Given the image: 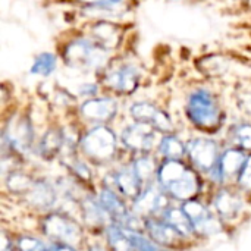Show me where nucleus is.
<instances>
[{"instance_id": "nucleus-21", "label": "nucleus", "mask_w": 251, "mask_h": 251, "mask_svg": "<svg viewBox=\"0 0 251 251\" xmlns=\"http://www.w3.org/2000/svg\"><path fill=\"white\" fill-rule=\"evenodd\" d=\"M162 218L166 224H169L174 229H176L182 237H190L196 234L191 221L188 219V216L184 213L182 209H168Z\"/></svg>"}, {"instance_id": "nucleus-27", "label": "nucleus", "mask_w": 251, "mask_h": 251, "mask_svg": "<svg viewBox=\"0 0 251 251\" xmlns=\"http://www.w3.org/2000/svg\"><path fill=\"white\" fill-rule=\"evenodd\" d=\"M57 60L56 56L51 53H41L34 59V63L31 66V72L35 75H50L56 69Z\"/></svg>"}, {"instance_id": "nucleus-2", "label": "nucleus", "mask_w": 251, "mask_h": 251, "mask_svg": "<svg viewBox=\"0 0 251 251\" xmlns=\"http://www.w3.org/2000/svg\"><path fill=\"white\" fill-rule=\"evenodd\" d=\"M187 115L197 128L207 132L218 131L224 122V113L216 97L203 88L190 96L187 103Z\"/></svg>"}, {"instance_id": "nucleus-26", "label": "nucleus", "mask_w": 251, "mask_h": 251, "mask_svg": "<svg viewBox=\"0 0 251 251\" xmlns=\"http://www.w3.org/2000/svg\"><path fill=\"white\" fill-rule=\"evenodd\" d=\"M135 174L138 175L140 181L144 184H150L156 175V172H159V169L156 168L154 159H151L150 156H140L138 159H135L134 165H132Z\"/></svg>"}, {"instance_id": "nucleus-22", "label": "nucleus", "mask_w": 251, "mask_h": 251, "mask_svg": "<svg viewBox=\"0 0 251 251\" xmlns=\"http://www.w3.org/2000/svg\"><path fill=\"white\" fill-rule=\"evenodd\" d=\"M106 238H107V244L113 251H137L132 246L129 237L126 235L125 229L116 224H113L106 229Z\"/></svg>"}, {"instance_id": "nucleus-17", "label": "nucleus", "mask_w": 251, "mask_h": 251, "mask_svg": "<svg viewBox=\"0 0 251 251\" xmlns=\"http://www.w3.org/2000/svg\"><path fill=\"white\" fill-rule=\"evenodd\" d=\"M25 196H26V200L34 207L41 209V210H47L56 203V191H54V188L49 182H46L43 179L34 181L32 187L29 188V191Z\"/></svg>"}, {"instance_id": "nucleus-31", "label": "nucleus", "mask_w": 251, "mask_h": 251, "mask_svg": "<svg viewBox=\"0 0 251 251\" xmlns=\"http://www.w3.org/2000/svg\"><path fill=\"white\" fill-rule=\"evenodd\" d=\"M16 246L19 251H47L44 244L34 237H21L18 238Z\"/></svg>"}, {"instance_id": "nucleus-14", "label": "nucleus", "mask_w": 251, "mask_h": 251, "mask_svg": "<svg viewBox=\"0 0 251 251\" xmlns=\"http://www.w3.org/2000/svg\"><path fill=\"white\" fill-rule=\"evenodd\" d=\"M146 229L150 235V238L157 243L159 246H162L163 249H172V247H178L181 244L182 235L174 229L169 224H166L165 221L156 219V218H150L146 221Z\"/></svg>"}, {"instance_id": "nucleus-4", "label": "nucleus", "mask_w": 251, "mask_h": 251, "mask_svg": "<svg viewBox=\"0 0 251 251\" xmlns=\"http://www.w3.org/2000/svg\"><path fill=\"white\" fill-rule=\"evenodd\" d=\"M63 59L71 68L94 71L106 65L107 50L101 49L91 40L78 38L66 46L63 51Z\"/></svg>"}, {"instance_id": "nucleus-25", "label": "nucleus", "mask_w": 251, "mask_h": 251, "mask_svg": "<svg viewBox=\"0 0 251 251\" xmlns=\"http://www.w3.org/2000/svg\"><path fill=\"white\" fill-rule=\"evenodd\" d=\"M160 112H162L160 109H157L153 103H149V101H138V103L132 104V107H131V115L137 122L147 124L151 126L154 125Z\"/></svg>"}, {"instance_id": "nucleus-29", "label": "nucleus", "mask_w": 251, "mask_h": 251, "mask_svg": "<svg viewBox=\"0 0 251 251\" xmlns=\"http://www.w3.org/2000/svg\"><path fill=\"white\" fill-rule=\"evenodd\" d=\"M232 141L240 150L251 151V125L240 124L232 129Z\"/></svg>"}, {"instance_id": "nucleus-28", "label": "nucleus", "mask_w": 251, "mask_h": 251, "mask_svg": "<svg viewBox=\"0 0 251 251\" xmlns=\"http://www.w3.org/2000/svg\"><path fill=\"white\" fill-rule=\"evenodd\" d=\"M125 229V228H124ZM126 235L129 237L132 246L135 247L137 251H166L162 246H159L157 243H154L151 238H147L146 235H143L141 232L137 231H128L125 229Z\"/></svg>"}, {"instance_id": "nucleus-11", "label": "nucleus", "mask_w": 251, "mask_h": 251, "mask_svg": "<svg viewBox=\"0 0 251 251\" xmlns=\"http://www.w3.org/2000/svg\"><path fill=\"white\" fill-rule=\"evenodd\" d=\"M157 134L151 125L135 122L129 125L122 132L124 144L134 151H150L156 143Z\"/></svg>"}, {"instance_id": "nucleus-36", "label": "nucleus", "mask_w": 251, "mask_h": 251, "mask_svg": "<svg viewBox=\"0 0 251 251\" xmlns=\"http://www.w3.org/2000/svg\"><path fill=\"white\" fill-rule=\"evenodd\" d=\"M88 251H106L101 246H91L90 249H88Z\"/></svg>"}, {"instance_id": "nucleus-16", "label": "nucleus", "mask_w": 251, "mask_h": 251, "mask_svg": "<svg viewBox=\"0 0 251 251\" xmlns=\"http://www.w3.org/2000/svg\"><path fill=\"white\" fill-rule=\"evenodd\" d=\"M82 210V219L87 225L94 228H109L115 224L112 216L104 210V207L100 204L99 200L94 199H84L81 203Z\"/></svg>"}, {"instance_id": "nucleus-3", "label": "nucleus", "mask_w": 251, "mask_h": 251, "mask_svg": "<svg viewBox=\"0 0 251 251\" xmlns=\"http://www.w3.org/2000/svg\"><path fill=\"white\" fill-rule=\"evenodd\" d=\"M81 151L96 165H104L115 157L116 153V135L115 132L104 126L99 125L91 128L84 134L79 141Z\"/></svg>"}, {"instance_id": "nucleus-5", "label": "nucleus", "mask_w": 251, "mask_h": 251, "mask_svg": "<svg viewBox=\"0 0 251 251\" xmlns=\"http://www.w3.org/2000/svg\"><path fill=\"white\" fill-rule=\"evenodd\" d=\"M43 231L56 244L75 249L82 241V228L65 213H50L43 222Z\"/></svg>"}, {"instance_id": "nucleus-12", "label": "nucleus", "mask_w": 251, "mask_h": 251, "mask_svg": "<svg viewBox=\"0 0 251 251\" xmlns=\"http://www.w3.org/2000/svg\"><path fill=\"white\" fill-rule=\"evenodd\" d=\"M104 82L119 94H129L138 85V72L131 65H118L106 72Z\"/></svg>"}, {"instance_id": "nucleus-34", "label": "nucleus", "mask_w": 251, "mask_h": 251, "mask_svg": "<svg viewBox=\"0 0 251 251\" xmlns=\"http://www.w3.org/2000/svg\"><path fill=\"white\" fill-rule=\"evenodd\" d=\"M47 251H75V249L69 246H63V244H53L51 247L47 249Z\"/></svg>"}, {"instance_id": "nucleus-19", "label": "nucleus", "mask_w": 251, "mask_h": 251, "mask_svg": "<svg viewBox=\"0 0 251 251\" xmlns=\"http://www.w3.org/2000/svg\"><path fill=\"white\" fill-rule=\"evenodd\" d=\"M99 201L100 204L104 207V210L112 216V219L115 221L116 225H122L128 216L131 215L126 209V206L124 204V201L116 196L115 191H112L110 188H103L99 194Z\"/></svg>"}, {"instance_id": "nucleus-30", "label": "nucleus", "mask_w": 251, "mask_h": 251, "mask_svg": "<svg viewBox=\"0 0 251 251\" xmlns=\"http://www.w3.org/2000/svg\"><path fill=\"white\" fill-rule=\"evenodd\" d=\"M32 184H34V181L29 176H26L25 174H21V172H10L9 178H7V187L13 193L26 194L29 191V188L32 187Z\"/></svg>"}, {"instance_id": "nucleus-32", "label": "nucleus", "mask_w": 251, "mask_h": 251, "mask_svg": "<svg viewBox=\"0 0 251 251\" xmlns=\"http://www.w3.org/2000/svg\"><path fill=\"white\" fill-rule=\"evenodd\" d=\"M238 184L241 185V188L251 191V154L247 157V162L240 174Z\"/></svg>"}, {"instance_id": "nucleus-15", "label": "nucleus", "mask_w": 251, "mask_h": 251, "mask_svg": "<svg viewBox=\"0 0 251 251\" xmlns=\"http://www.w3.org/2000/svg\"><path fill=\"white\" fill-rule=\"evenodd\" d=\"M113 184L115 187L128 199H132L134 201L141 196L144 191L143 182L140 181L138 175L135 174L134 168L131 166H124L118 169L113 175Z\"/></svg>"}, {"instance_id": "nucleus-23", "label": "nucleus", "mask_w": 251, "mask_h": 251, "mask_svg": "<svg viewBox=\"0 0 251 251\" xmlns=\"http://www.w3.org/2000/svg\"><path fill=\"white\" fill-rule=\"evenodd\" d=\"M65 146V135L60 129H50L44 134L40 141V151L46 157H53L60 153L62 147Z\"/></svg>"}, {"instance_id": "nucleus-1", "label": "nucleus", "mask_w": 251, "mask_h": 251, "mask_svg": "<svg viewBox=\"0 0 251 251\" xmlns=\"http://www.w3.org/2000/svg\"><path fill=\"white\" fill-rule=\"evenodd\" d=\"M157 181L163 191L182 201L193 200L200 190L197 174L181 160H166L157 172Z\"/></svg>"}, {"instance_id": "nucleus-10", "label": "nucleus", "mask_w": 251, "mask_h": 251, "mask_svg": "<svg viewBox=\"0 0 251 251\" xmlns=\"http://www.w3.org/2000/svg\"><path fill=\"white\" fill-rule=\"evenodd\" d=\"M247 154L240 149H228L224 154H221L218 166L210 172L212 178L218 182H224L225 179L240 178V174L247 162Z\"/></svg>"}, {"instance_id": "nucleus-18", "label": "nucleus", "mask_w": 251, "mask_h": 251, "mask_svg": "<svg viewBox=\"0 0 251 251\" xmlns=\"http://www.w3.org/2000/svg\"><path fill=\"white\" fill-rule=\"evenodd\" d=\"M93 41L104 50L115 49L121 41V29L113 22L100 21L93 26Z\"/></svg>"}, {"instance_id": "nucleus-24", "label": "nucleus", "mask_w": 251, "mask_h": 251, "mask_svg": "<svg viewBox=\"0 0 251 251\" xmlns=\"http://www.w3.org/2000/svg\"><path fill=\"white\" fill-rule=\"evenodd\" d=\"M159 151L168 160H181L187 154V147L175 135H165L160 140Z\"/></svg>"}, {"instance_id": "nucleus-13", "label": "nucleus", "mask_w": 251, "mask_h": 251, "mask_svg": "<svg viewBox=\"0 0 251 251\" xmlns=\"http://www.w3.org/2000/svg\"><path fill=\"white\" fill-rule=\"evenodd\" d=\"M81 115L91 122L103 124L115 118L118 112V103L110 97L90 99L81 104Z\"/></svg>"}, {"instance_id": "nucleus-20", "label": "nucleus", "mask_w": 251, "mask_h": 251, "mask_svg": "<svg viewBox=\"0 0 251 251\" xmlns=\"http://www.w3.org/2000/svg\"><path fill=\"white\" fill-rule=\"evenodd\" d=\"M241 206H243V201H241L240 196L237 193H234L232 190L224 188L215 197V207L222 219L235 218L240 213Z\"/></svg>"}, {"instance_id": "nucleus-33", "label": "nucleus", "mask_w": 251, "mask_h": 251, "mask_svg": "<svg viewBox=\"0 0 251 251\" xmlns=\"http://www.w3.org/2000/svg\"><path fill=\"white\" fill-rule=\"evenodd\" d=\"M96 93H97V87L94 84L87 82V84L79 87V94L81 96H96Z\"/></svg>"}, {"instance_id": "nucleus-6", "label": "nucleus", "mask_w": 251, "mask_h": 251, "mask_svg": "<svg viewBox=\"0 0 251 251\" xmlns=\"http://www.w3.org/2000/svg\"><path fill=\"white\" fill-rule=\"evenodd\" d=\"M187 154L191 163L203 172H212L218 166L221 157L218 151V144L209 138L191 140L187 146Z\"/></svg>"}, {"instance_id": "nucleus-9", "label": "nucleus", "mask_w": 251, "mask_h": 251, "mask_svg": "<svg viewBox=\"0 0 251 251\" xmlns=\"http://www.w3.org/2000/svg\"><path fill=\"white\" fill-rule=\"evenodd\" d=\"M169 209V200L163 190L156 187H147L141 193V196L134 201V212L137 215L147 216V219L156 216L157 213L165 215V212Z\"/></svg>"}, {"instance_id": "nucleus-8", "label": "nucleus", "mask_w": 251, "mask_h": 251, "mask_svg": "<svg viewBox=\"0 0 251 251\" xmlns=\"http://www.w3.org/2000/svg\"><path fill=\"white\" fill-rule=\"evenodd\" d=\"M182 210L191 221L196 234L209 237V235H215L221 229L219 221L215 216H212L209 209L200 200L193 199L185 201Z\"/></svg>"}, {"instance_id": "nucleus-35", "label": "nucleus", "mask_w": 251, "mask_h": 251, "mask_svg": "<svg viewBox=\"0 0 251 251\" xmlns=\"http://www.w3.org/2000/svg\"><path fill=\"white\" fill-rule=\"evenodd\" d=\"M1 251H13L12 241H9V240H7V237H3V250Z\"/></svg>"}, {"instance_id": "nucleus-7", "label": "nucleus", "mask_w": 251, "mask_h": 251, "mask_svg": "<svg viewBox=\"0 0 251 251\" xmlns=\"http://www.w3.org/2000/svg\"><path fill=\"white\" fill-rule=\"evenodd\" d=\"M32 126L25 116H13L9 119L3 131V141L9 146L10 151H26L32 144Z\"/></svg>"}]
</instances>
